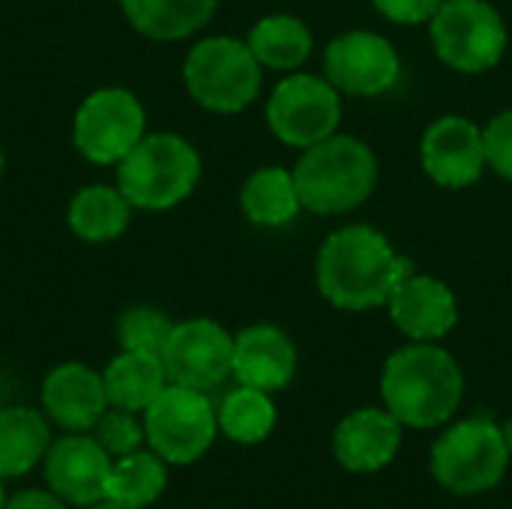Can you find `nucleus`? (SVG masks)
I'll return each mask as SVG.
<instances>
[{
	"mask_svg": "<svg viewBox=\"0 0 512 509\" xmlns=\"http://www.w3.org/2000/svg\"><path fill=\"white\" fill-rule=\"evenodd\" d=\"M414 273V261L369 225L336 228L315 264L321 297L342 312L387 306L393 291Z\"/></svg>",
	"mask_w": 512,
	"mask_h": 509,
	"instance_id": "obj_1",
	"label": "nucleus"
},
{
	"mask_svg": "<svg viewBox=\"0 0 512 509\" xmlns=\"http://www.w3.org/2000/svg\"><path fill=\"white\" fill-rule=\"evenodd\" d=\"M381 396L402 426L435 429L459 411L465 375L450 351L435 342H414L387 357Z\"/></svg>",
	"mask_w": 512,
	"mask_h": 509,
	"instance_id": "obj_2",
	"label": "nucleus"
},
{
	"mask_svg": "<svg viewBox=\"0 0 512 509\" xmlns=\"http://www.w3.org/2000/svg\"><path fill=\"white\" fill-rule=\"evenodd\" d=\"M294 183L303 210L342 216L366 204L375 192L378 159L366 141L336 132L303 150L294 165Z\"/></svg>",
	"mask_w": 512,
	"mask_h": 509,
	"instance_id": "obj_3",
	"label": "nucleus"
},
{
	"mask_svg": "<svg viewBox=\"0 0 512 509\" xmlns=\"http://www.w3.org/2000/svg\"><path fill=\"white\" fill-rule=\"evenodd\" d=\"M198 180L201 156L177 132H147L117 165L120 192L144 213H162L183 204Z\"/></svg>",
	"mask_w": 512,
	"mask_h": 509,
	"instance_id": "obj_4",
	"label": "nucleus"
},
{
	"mask_svg": "<svg viewBox=\"0 0 512 509\" xmlns=\"http://www.w3.org/2000/svg\"><path fill=\"white\" fill-rule=\"evenodd\" d=\"M261 63L246 39L207 36L195 42L183 60V84L189 96L213 114H240L261 93Z\"/></svg>",
	"mask_w": 512,
	"mask_h": 509,
	"instance_id": "obj_5",
	"label": "nucleus"
},
{
	"mask_svg": "<svg viewBox=\"0 0 512 509\" xmlns=\"http://www.w3.org/2000/svg\"><path fill=\"white\" fill-rule=\"evenodd\" d=\"M510 465L504 429L486 417L450 426L432 447V477L453 495H483L495 489Z\"/></svg>",
	"mask_w": 512,
	"mask_h": 509,
	"instance_id": "obj_6",
	"label": "nucleus"
},
{
	"mask_svg": "<svg viewBox=\"0 0 512 509\" xmlns=\"http://www.w3.org/2000/svg\"><path fill=\"white\" fill-rule=\"evenodd\" d=\"M435 54L456 72H486L507 51V24L486 0H444L429 21Z\"/></svg>",
	"mask_w": 512,
	"mask_h": 509,
	"instance_id": "obj_7",
	"label": "nucleus"
},
{
	"mask_svg": "<svg viewBox=\"0 0 512 509\" xmlns=\"http://www.w3.org/2000/svg\"><path fill=\"white\" fill-rule=\"evenodd\" d=\"M147 135V111L126 87H99L81 99L72 117V144L93 165H120Z\"/></svg>",
	"mask_w": 512,
	"mask_h": 509,
	"instance_id": "obj_8",
	"label": "nucleus"
},
{
	"mask_svg": "<svg viewBox=\"0 0 512 509\" xmlns=\"http://www.w3.org/2000/svg\"><path fill=\"white\" fill-rule=\"evenodd\" d=\"M219 417L207 393L168 384L144 411V438L168 465L198 462L216 441Z\"/></svg>",
	"mask_w": 512,
	"mask_h": 509,
	"instance_id": "obj_9",
	"label": "nucleus"
},
{
	"mask_svg": "<svg viewBox=\"0 0 512 509\" xmlns=\"http://www.w3.org/2000/svg\"><path fill=\"white\" fill-rule=\"evenodd\" d=\"M342 120V93L321 75L294 72L282 78L267 99V126L288 147H312L336 135Z\"/></svg>",
	"mask_w": 512,
	"mask_h": 509,
	"instance_id": "obj_10",
	"label": "nucleus"
},
{
	"mask_svg": "<svg viewBox=\"0 0 512 509\" xmlns=\"http://www.w3.org/2000/svg\"><path fill=\"white\" fill-rule=\"evenodd\" d=\"M399 75L396 45L372 30H348L324 51V78L348 96H381L396 87Z\"/></svg>",
	"mask_w": 512,
	"mask_h": 509,
	"instance_id": "obj_11",
	"label": "nucleus"
},
{
	"mask_svg": "<svg viewBox=\"0 0 512 509\" xmlns=\"http://www.w3.org/2000/svg\"><path fill=\"white\" fill-rule=\"evenodd\" d=\"M162 363L171 384L207 393L231 375L234 336L213 318L177 321L162 351Z\"/></svg>",
	"mask_w": 512,
	"mask_h": 509,
	"instance_id": "obj_12",
	"label": "nucleus"
},
{
	"mask_svg": "<svg viewBox=\"0 0 512 509\" xmlns=\"http://www.w3.org/2000/svg\"><path fill=\"white\" fill-rule=\"evenodd\" d=\"M423 171L444 189L474 186L486 171L483 129L459 114L438 117L420 141Z\"/></svg>",
	"mask_w": 512,
	"mask_h": 509,
	"instance_id": "obj_13",
	"label": "nucleus"
},
{
	"mask_svg": "<svg viewBox=\"0 0 512 509\" xmlns=\"http://www.w3.org/2000/svg\"><path fill=\"white\" fill-rule=\"evenodd\" d=\"M114 459L84 432L66 435L45 453V483L69 507H90L108 498V477Z\"/></svg>",
	"mask_w": 512,
	"mask_h": 509,
	"instance_id": "obj_14",
	"label": "nucleus"
},
{
	"mask_svg": "<svg viewBox=\"0 0 512 509\" xmlns=\"http://www.w3.org/2000/svg\"><path fill=\"white\" fill-rule=\"evenodd\" d=\"M390 321L414 342L444 339L459 321V303L447 282L429 273H411L387 303Z\"/></svg>",
	"mask_w": 512,
	"mask_h": 509,
	"instance_id": "obj_15",
	"label": "nucleus"
},
{
	"mask_svg": "<svg viewBox=\"0 0 512 509\" xmlns=\"http://www.w3.org/2000/svg\"><path fill=\"white\" fill-rule=\"evenodd\" d=\"M42 408L66 432H90L108 411L102 372L84 363H60L42 381Z\"/></svg>",
	"mask_w": 512,
	"mask_h": 509,
	"instance_id": "obj_16",
	"label": "nucleus"
},
{
	"mask_svg": "<svg viewBox=\"0 0 512 509\" xmlns=\"http://www.w3.org/2000/svg\"><path fill=\"white\" fill-rule=\"evenodd\" d=\"M402 441V423L384 408H360L333 432L336 462L351 474H375L387 468Z\"/></svg>",
	"mask_w": 512,
	"mask_h": 509,
	"instance_id": "obj_17",
	"label": "nucleus"
},
{
	"mask_svg": "<svg viewBox=\"0 0 512 509\" xmlns=\"http://www.w3.org/2000/svg\"><path fill=\"white\" fill-rule=\"evenodd\" d=\"M294 372H297V348L285 330L273 324H255L234 336L231 375L243 387L276 393L291 384Z\"/></svg>",
	"mask_w": 512,
	"mask_h": 509,
	"instance_id": "obj_18",
	"label": "nucleus"
},
{
	"mask_svg": "<svg viewBox=\"0 0 512 509\" xmlns=\"http://www.w3.org/2000/svg\"><path fill=\"white\" fill-rule=\"evenodd\" d=\"M132 210L135 207L120 192V186L90 183L72 195V201L66 207V225L78 240L102 246V243H114L117 237L126 234V228L132 222Z\"/></svg>",
	"mask_w": 512,
	"mask_h": 509,
	"instance_id": "obj_19",
	"label": "nucleus"
},
{
	"mask_svg": "<svg viewBox=\"0 0 512 509\" xmlns=\"http://www.w3.org/2000/svg\"><path fill=\"white\" fill-rule=\"evenodd\" d=\"M219 0H120L129 27L156 42H180L210 24Z\"/></svg>",
	"mask_w": 512,
	"mask_h": 509,
	"instance_id": "obj_20",
	"label": "nucleus"
},
{
	"mask_svg": "<svg viewBox=\"0 0 512 509\" xmlns=\"http://www.w3.org/2000/svg\"><path fill=\"white\" fill-rule=\"evenodd\" d=\"M105 396L111 408H123L132 414H144L156 396L171 384L162 357L141 351H120L102 372Z\"/></svg>",
	"mask_w": 512,
	"mask_h": 509,
	"instance_id": "obj_21",
	"label": "nucleus"
},
{
	"mask_svg": "<svg viewBox=\"0 0 512 509\" xmlns=\"http://www.w3.org/2000/svg\"><path fill=\"white\" fill-rule=\"evenodd\" d=\"M240 210L258 228L291 225L297 219V213L303 210L297 183H294V171L279 168V165L252 171L240 192Z\"/></svg>",
	"mask_w": 512,
	"mask_h": 509,
	"instance_id": "obj_22",
	"label": "nucleus"
},
{
	"mask_svg": "<svg viewBox=\"0 0 512 509\" xmlns=\"http://www.w3.org/2000/svg\"><path fill=\"white\" fill-rule=\"evenodd\" d=\"M51 447V429L45 417L33 408H3L0 411V480L24 477Z\"/></svg>",
	"mask_w": 512,
	"mask_h": 509,
	"instance_id": "obj_23",
	"label": "nucleus"
},
{
	"mask_svg": "<svg viewBox=\"0 0 512 509\" xmlns=\"http://www.w3.org/2000/svg\"><path fill=\"white\" fill-rule=\"evenodd\" d=\"M264 69L294 72L312 54V30L297 15H264L246 36Z\"/></svg>",
	"mask_w": 512,
	"mask_h": 509,
	"instance_id": "obj_24",
	"label": "nucleus"
},
{
	"mask_svg": "<svg viewBox=\"0 0 512 509\" xmlns=\"http://www.w3.org/2000/svg\"><path fill=\"white\" fill-rule=\"evenodd\" d=\"M168 462L153 450H135L129 456L114 459L111 477H108V501L126 504V507L144 509L168 486Z\"/></svg>",
	"mask_w": 512,
	"mask_h": 509,
	"instance_id": "obj_25",
	"label": "nucleus"
},
{
	"mask_svg": "<svg viewBox=\"0 0 512 509\" xmlns=\"http://www.w3.org/2000/svg\"><path fill=\"white\" fill-rule=\"evenodd\" d=\"M216 417H219V432H225V438L249 447V444H261L273 432L276 405L270 393L240 384L222 399Z\"/></svg>",
	"mask_w": 512,
	"mask_h": 509,
	"instance_id": "obj_26",
	"label": "nucleus"
},
{
	"mask_svg": "<svg viewBox=\"0 0 512 509\" xmlns=\"http://www.w3.org/2000/svg\"><path fill=\"white\" fill-rule=\"evenodd\" d=\"M171 330H174V321L168 318V312L153 309V306H132L117 318V342L123 351L162 357Z\"/></svg>",
	"mask_w": 512,
	"mask_h": 509,
	"instance_id": "obj_27",
	"label": "nucleus"
},
{
	"mask_svg": "<svg viewBox=\"0 0 512 509\" xmlns=\"http://www.w3.org/2000/svg\"><path fill=\"white\" fill-rule=\"evenodd\" d=\"M93 438L105 447V453L111 459H120V456H129L135 450H141V444L147 441L144 438V423L135 420L132 411H123V408H111L96 420V426L90 429Z\"/></svg>",
	"mask_w": 512,
	"mask_h": 509,
	"instance_id": "obj_28",
	"label": "nucleus"
},
{
	"mask_svg": "<svg viewBox=\"0 0 512 509\" xmlns=\"http://www.w3.org/2000/svg\"><path fill=\"white\" fill-rule=\"evenodd\" d=\"M483 144H486V165L498 177L512 180V108L489 120V126L483 129Z\"/></svg>",
	"mask_w": 512,
	"mask_h": 509,
	"instance_id": "obj_29",
	"label": "nucleus"
},
{
	"mask_svg": "<svg viewBox=\"0 0 512 509\" xmlns=\"http://www.w3.org/2000/svg\"><path fill=\"white\" fill-rule=\"evenodd\" d=\"M372 3L393 24H423L435 18L444 0H372Z\"/></svg>",
	"mask_w": 512,
	"mask_h": 509,
	"instance_id": "obj_30",
	"label": "nucleus"
},
{
	"mask_svg": "<svg viewBox=\"0 0 512 509\" xmlns=\"http://www.w3.org/2000/svg\"><path fill=\"white\" fill-rule=\"evenodd\" d=\"M6 509H69V504L60 501L51 489H48V492L27 489V492H18L15 498H9V501H6Z\"/></svg>",
	"mask_w": 512,
	"mask_h": 509,
	"instance_id": "obj_31",
	"label": "nucleus"
},
{
	"mask_svg": "<svg viewBox=\"0 0 512 509\" xmlns=\"http://www.w3.org/2000/svg\"><path fill=\"white\" fill-rule=\"evenodd\" d=\"M84 509H135V507H126V504H117V501H99V504H90V507H84Z\"/></svg>",
	"mask_w": 512,
	"mask_h": 509,
	"instance_id": "obj_32",
	"label": "nucleus"
},
{
	"mask_svg": "<svg viewBox=\"0 0 512 509\" xmlns=\"http://www.w3.org/2000/svg\"><path fill=\"white\" fill-rule=\"evenodd\" d=\"M501 429H504V441H507V450H510V456H512V417L504 423V426H501Z\"/></svg>",
	"mask_w": 512,
	"mask_h": 509,
	"instance_id": "obj_33",
	"label": "nucleus"
},
{
	"mask_svg": "<svg viewBox=\"0 0 512 509\" xmlns=\"http://www.w3.org/2000/svg\"><path fill=\"white\" fill-rule=\"evenodd\" d=\"M0 509H6V492H3V480H0Z\"/></svg>",
	"mask_w": 512,
	"mask_h": 509,
	"instance_id": "obj_34",
	"label": "nucleus"
},
{
	"mask_svg": "<svg viewBox=\"0 0 512 509\" xmlns=\"http://www.w3.org/2000/svg\"><path fill=\"white\" fill-rule=\"evenodd\" d=\"M3 168H6V156H3V144H0V177H3Z\"/></svg>",
	"mask_w": 512,
	"mask_h": 509,
	"instance_id": "obj_35",
	"label": "nucleus"
}]
</instances>
